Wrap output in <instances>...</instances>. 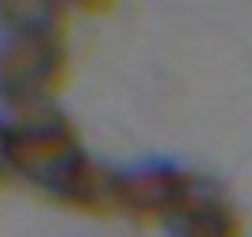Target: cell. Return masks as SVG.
Returning a JSON list of instances; mask_svg holds the SVG:
<instances>
[{
	"mask_svg": "<svg viewBox=\"0 0 252 237\" xmlns=\"http://www.w3.org/2000/svg\"><path fill=\"white\" fill-rule=\"evenodd\" d=\"M200 174L171 163V159H145V163L119 171V211L141 222H167L182 211L189 193L197 189Z\"/></svg>",
	"mask_w": 252,
	"mask_h": 237,
	"instance_id": "cell-3",
	"label": "cell"
},
{
	"mask_svg": "<svg viewBox=\"0 0 252 237\" xmlns=\"http://www.w3.org/2000/svg\"><path fill=\"white\" fill-rule=\"evenodd\" d=\"M71 4V11H86V15H104V11H111L119 4V0H67Z\"/></svg>",
	"mask_w": 252,
	"mask_h": 237,
	"instance_id": "cell-7",
	"label": "cell"
},
{
	"mask_svg": "<svg viewBox=\"0 0 252 237\" xmlns=\"http://www.w3.org/2000/svg\"><path fill=\"white\" fill-rule=\"evenodd\" d=\"M171 237H245L241 215L226 200V193L200 174L197 189L189 193L182 211L167 222Z\"/></svg>",
	"mask_w": 252,
	"mask_h": 237,
	"instance_id": "cell-4",
	"label": "cell"
},
{
	"mask_svg": "<svg viewBox=\"0 0 252 237\" xmlns=\"http://www.w3.org/2000/svg\"><path fill=\"white\" fill-rule=\"evenodd\" d=\"M67 41L0 33V104L11 115L52 108L67 86Z\"/></svg>",
	"mask_w": 252,
	"mask_h": 237,
	"instance_id": "cell-2",
	"label": "cell"
},
{
	"mask_svg": "<svg viewBox=\"0 0 252 237\" xmlns=\"http://www.w3.org/2000/svg\"><path fill=\"white\" fill-rule=\"evenodd\" d=\"M71 4L67 0H0V33L67 41Z\"/></svg>",
	"mask_w": 252,
	"mask_h": 237,
	"instance_id": "cell-5",
	"label": "cell"
},
{
	"mask_svg": "<svg viewBox=\"0 0 252 237\" xmlns=\"http://www.w3.org/2000/svg\"><path fill=\"white\" fill-rule=\"evenodd\" d=\"M11 118V178L45 193L67 211L115 215L119 211V171L96 163L86 152L71 118L56 108Z\"/></svg>",
	"mask_w": 252,
	"mask_h": 237,
	"instance_id": "cell-1",
	"label": "cell"
},
{
	"mask_svg": "<svg viewBox=\"0 0 252 237\" xmlns=\"http://www.w3.org/2000/svg\"><path fill=\"white\" fill-rule=\"evenodd\" d=\"M11 178V118L0 115V182Z\"/></svg>",
	"mask_w": 252,
	"mask_h": 237,
	"instance_id": "cell-6",
	"label": "cell"
}]
</instances>
